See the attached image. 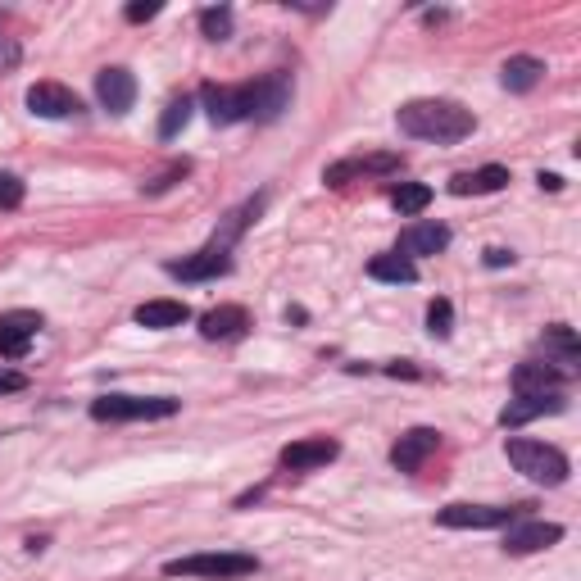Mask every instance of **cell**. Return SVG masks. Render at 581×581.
I'll return each mask as SVG.
<instances>
[{"label":"cell","instance_id":"cell-1","mask_svg":"<svg viewBox=\"0 0 581 581\" xmlns=\"http://www.w3.org/2000/svg\"><path fill=\"white\" fill-rule=\"evenodd\" d=\"M395 123H400L404 137L436 141V146H454V141L473 137L477 128L473 109H463L459 100H409V105H400Z\"/></svg>","mask_w":581,"mask_h":581},{"label":"cell","instance_id":"cell-2","mask_svg":"<svg viewBox=\"0 0 581 581\" xmlns=\"http://www.w3.org/2000/svg\"><path fill=\"white\" fill-rule=\"evenodd\" d=\"M182 400L173 395H100L91 400V418L96 423H150V418H173Z\"/></svg>","mask_w":581,"mask_h":581},{"label":"cell","instance_id":"cell-3","mask_svg":"<svg viewBox=\"0 0 581 581\" xmlns=\"http://www.w3.org/2000/svg\"><path fill=\"white\" fill-rule=\"evenodd\" d=\"M509 463L536 486H563L568 482V454L545 441H509Z\"/></svg>","mask_w":581,"mask_h":581},{"label":"cell","instance_id":"cell-4","mask_svg":"<svg viewBox=\"0 0 581 581\" xmlns=\"http://www.w3.org/2000/svg\"><path fill=\"white\" fill-rule=\"evenodd\" d=\"M259 563L255 554H232V550H218V554H187V559H168L164 563V577H205V581H232V577H250Z\"/></svg>","mask_w":581,"mask_h":581},{"label":"cell","instance_id":"cell-5","mask_svg":"<svg viewBox=\"0 0 581 581\" xmlns=\"http://www.w3.org/2000/svg\"><path fill=\"white\" fill-rule=\"evenodd\" d=\"M522 518V504L518 509H500V504H445L436 513L441 527H454V532H491V527H513Z\"/></svg>","mask_w":581,"mask_h":581},{"label":"cell","instance_id":"cell-6","mask_svg":"<svg viewBox=\"0 0 581 581\" xmlns=\"http://www.w3.org/2000/svg\"><path fill=\"white\" fill-rule=\"evenodd\" d=\"M37 332H41V314H32V309L0 314V359H23L28 345L37 341Z\"/></svg>","mask_w":581,"mask_h":581},{"label":"cell","instance_id":"cell-7","mask_svg":"<svg viewBox=\"0 0 581 581\" xmlns=\"http://www.w3.org/2000/svg\"><path fill=\"white\" fill-rule=\"evenodd\" d=\"M286 105H291V78L286 73H268V78H259L250 87V119L273 123V119H282Z\"/></svg>","mask_w":581,"mask_h":581},{"label":"cell","instance_id":"cell-8","mask_svg":"<svg viewBox=\"0 0 581 581\" xmlns=\"http://www.w3.org/2000/svg\"><path fill=\"white\" fill-rule=\"evenodd\" d=\"M164 268H168V277H182V282H214V277L232 273V259H227V250L209 246V250H200V255L168 259Z\"/></svg>","mask_w":581,"mask_h":581},{"label":"cell","instance_id":"cell-9","mask_svg":"<svg viewBox=\"0 0 581 581\" xmlns=\"http://www.w3.org/2000/svg\"><path fill=\"white\" fill-rule=\"evenodd\" d=\"M336 454H341V445L332 441V436H305V441H291L277 459H282V468H291V473H309V468H323V463H332Z\"/></svg>","mask_w":581,"mask_h":581},{"label":"cell","instance_id":"cell-10","mask_svg":"<svg viewBox=\"0 0 581 581\" xmlns=\"http://www.w3.org/2000/svg\"><path fill=\"white\" fill-rule=\"evenodd\" d=\"M436 445H441V432H436V427H414V432H404L400 441L391 445V463L400 473H418L427 463V454H436Z\"/></svg>","mask_w":581,"mask_h":581},{"label":"cell","instance_id":"cell-11","mask_svg":"<svg viewBox=\"0 0 581 581\" xmlns=\"http://www.w3.org/2000/svg\"><path fill=\"white\" fill-rule=\"evenodd\" d=\"M568 409V400H563L559 391H550V395H518V400H509L500 409V427H522V423H536V418H545V414H563Z\"/></svg>","mask_w":581,"mask_h":581},{"label":"cell","instance_id":"cell-12","mask_svg":"<svg viewBox=\"0 0 581 581\" xmlns=\"http://www.w3.org/2000/svg\"><path fill=\"white\" fill-rule=\"evenodd\" d=\"M200 100H205L209 119H214L218 128L250 119V87H205V91H200Z\"/></svg>","mask_w":581,"mask_h":581},{"label":"cell","instance_id":"cell-13","mask_svg":"<svg viewBox=\"0 0 581 581\" xmlns=\"http://www.w3.org/2000/svg\"><path fill=\"white\" fill-rule=\"evenodd\" d=\"M28 109L37 119H69L82 109V100L60 82H37V87H28Z\"/></svg>","mask_w":581,"mask_h":581},{"label":"cell","instance_id":"cell-14","mask_svg":"<svg viewBox=\"0 0 581 581\" xmlns=\"http://www.w3.org/2000/svg\"><path fill=\"white\" fill-rule=\"evenodd\" d=\"M563 541V527L559 522H522V527H509L504 532V550L509 554H536V550H550V545Z\"/></svg>","mask_w":581,"mask_h":581},{"label":"cell","instance_id":"cell-15","mask_svg":"<svg viewBox=\"0 0 581 581\" xmlns=\"http://www.w3.org/2000/svg\"><path fill=\"white\" fill-rule=\"evenodd\" d=\"M96 96L109 114H128L132 100H137V78L128 69H105L96 78Z\"/></svg>","mask_w":581,"mask_h":581},{"label":"cell","instance_id":"cell-16","mask_svg":"<svg viewBox=\"0 0 581 581\" xmlns=\"http://www.w3.org/2000/svg\"><path fill=\"white\" fill-rule=\"evenodd\" d=\"M246 327H250V314L241 305H218L200 318V336L205 341H237V336H246Z\"/></svg>","mask_w":581,"mask_h":581},{"label":"cell","instance_id":"cell-17","mask_svg":"<svg viewBox=\"0 0 581 581\" xmlns=\"http://www.w3.org/2000/svg\"><path fill=\"white\" fill-rule=\"evenodd\" d=\"M545 364H554L559 373H568V368L581 364V341L568 323L545 327Z\"/></svg>","mask_w":581,"mask_h":581},{"label":"cell","instance_id":"cell-18","mask_svg":"<svg viewBox=\"0 0 581 581\" xmlns=\"http://www.w3.org/2000/svg\"><path fill=\"white\" fill-rule=\"evenodd\" d=\"M445 246H450V227H445V223H414V227H404V237H400L404 259H414V255H441Z\"/></svg>","mask_w":581,"mask_h":581},{"label":"cell","instance_id":"cell-19","mask_svg":"<svg viewBox=\"0 0 581 581\" xmlns=\"http://www.w3.org/2000/svg\"><path fill=\"white\" fill-rule=\"evenodd\" d=\"M391 168H400V155H359V159H341V164H332L323 173L327 187H345L350 178H364V173H391Z\"/></svg>","mask_w":581,"mask_h":581},{"label":"cell","instance_id":"cell-20","mask_svg":"<svg viewBox=\"0 0 581 581\" xmlns=\"http://www.w3.org/2000/svg\"><path fill=\"white\" fill-rule=\"evenodd\" d=\"M137 318L141 327H150V332H168V327H182L191 318V305L187 300H146V305H137Z\"/></svg>","mask_w":581,"mask_h":581},{"label":"cell","instance_id":"cell-21","mask_svg":"<svg viewBox=\"0 0 581 581\" xmlns=\"http://www.w3.org/2000/svg\"><path fill=\"white\" fill-rule=\"evenodd\" d=\"M568 382V373H559L554 364H518L513 368V391L518 395H550Z\"/></svg>","mask_w":581,"mask_h":581},{"label":"cell","instance_id":"cell-22","mask_svg":"<svg viewBox=\"0 0 581 581\" xmlns=\"http://www.w3.org/2000/svg\"><path fill=\"white\" fill-rule=\"evenodd\" d=\"M509 187V168L504 164H486L477 168V173H459V178L450 182L454 196H491V191Z\"/></svg>","mask_w":581,"mask_h":581},{"label":"cell","instance_id":"cell-23","mask_svg":"<svg viewBox=\"0 0 581 581\" xmlns=\"http://www.w3.org/2000/svg\"><path fill=\"white\" fill-rule=\"evenodd\" d=\"M541 78H545V64L532 60V55H513V60L504 64V73H500L504 91H532Z\"/></svg>","mask_w":581,"mask_h":581},{"label":"cell","instance_id":"cell-24","mask_svg":"<svg viewBox=\"0 0 581 581\" xmlns=\"http://www.w3.org/2000/svg\"><path fill=\"white\" fill-rule=\"evenodd\" d=\"M368 277L373 282H395V286H409L418 282V264L404 255H377L373 264H368Z\"/></svg>","mask_w":581,"mask_h":581},{"label":"cell","instance_id":"cell-25","mask_svg":"<svg viewBox=\"0 0 581 581\" xmlns=\"http://www.w3.org/2000/svg\"><path fill=\"white\" fill-rule=\"evenodd\" d=\"M391 205H395V214H423L432 205V187H423V182H400L391 191Z\"/></svg>","mask_w":581,"mask_h":581},{"label":"cell","instance_id":"cell-26","mask_svg":"<svg viewBox=\"0 0 581 581\" xmlns=\"http://www.w3.org/2000/svg\"><path fill=\"white\" fill-rule=\"evenodd\" d=\"M187 123H191V100L178 96L173 105L164 109V119H159V141H173L182 128H187Z\"/></svg>","mask_w":581,"mask_h":581},{"label":"cell","instance_id":"cell-27","mask_svg":"<svg viewBox=\"0 0 581 581\" xmlns=\"http://www.w3.org/2000/svg\"><path fill=\"white\" fill-rule=\"evenodd\" d=\"M200 32H205L209 41H227V37H232V10H227V5L205 10V14H200Z\"/></svg>","mask_w":581,"mask_h":581},{"label":"cell","instance_id":"cell-28","mask_svg":"<svg viewBox=\"0 0 581 581\" xmlns=\"http://www.w3.org/2000/svg\"><path fill=\"white\" fill-rule=\"evenodd\" d=\"M427 332H432L436 341H445V336L454 332V305L450 300H432V305H427Z\"/></svg>","mask_w":581,"mask_h":581},{"label":"cell","instance_id":"cell-29","mask_svg":"<svg viewBox=\"0 0 581 581\" xmlns=\"http://www.w3.org/2000/svg\"><path fill=\"white\" fill-rule=\"evenodd\" d=\"M23 205V182L14 173H0V209H19Z\"/></svg>","mask_w":581,"mask_h":581},{"label":"cell","instance_id":"cell-30","mask_svg":"<svg viewBox=\"0 0 581 581\" xmlns=\"http://www.w3.org/2000/svg\"><path fill=\"white\" fill-rule=\"evenodd\" d=\"M182 173H187V159H182V164H173V168H164V173H159L155 182H146V191H150V196H155V191H168L173 182L182 178Z\"/></svg>","mask_w":581,"mask_h":581},{"label":"cell","instance_id":"cell-31","mask_svg":"<svg viewBox=\"0 0 581 581\" xmlns=\"http://www.w3.org/2000/svg\"><path fill=\"white\" fill-rule=\"evenodd\" d=\"M123 14H128V23H146V19H155V14H159V0H132Z\"/></svg>","mask_w":581,"mask_h":581},{"label":"cell","instance_id":"cell-32","mask_svg":"<svg viewBox=\"0 0 581 581\" xmlns=\"http://www.w3.org/2000/svg\"><path fill=\"white\" fill-rule=\"evenodd\" d=\"M28 386V377L23 373H14V368H0V395H14V391H23Z\"/></svg>","mask_w":581,"mask_h":581},{"label":"cell","instance_id":"cell-33","mask_svg":"<svg viewBox=\"0 0 581 581\" xmlns=\"http://www.w3.org/2000/svg\"><path fill=\"white\" fill-rule=\"evenodd\" d=\"M486 264H491V268H504V264H513V250H504V246H491V250H486Z\"/></svg>","mask_w":581,"mask_h":581},{"label":"cell","instance_id":"cell-34","mask_svg":"<svg viewBox=\"0 0 581 581\" xmlns=\"http://www.w3.org/2000/svg\"><path fill=\"white\" fill-rule=\"evenodd\" d=\"M541 191H563V178L559 173H541Z\"/></svg>","mask_w":581,"mask_h":581},{"label":"cell","instance_id":"cell-35","mask_svg":"<svg viewBox=\"0 0 581 581\" xmlns=\"http://www.w3.org/2000/svg\"><path fill=\"white\" fill-rule=\"evenodd\" d=\"M386 373H391V377H418V368L414 364H391Z\"/></svg>","mask_w":581,"mask_h":581},{"label":"cell","instance_id":"cell-36","mask_svg":"<svg viewBox=\"0 0 581 581\" xmlns=\"http://www.w3.org/2000/svg\"><path fill=\"white\" fill-rule=\"evenodd\" d=\"M0 41H5V37H0Z\"/></svg>","mask_w":581,"mask_h":581}]
</instances>
